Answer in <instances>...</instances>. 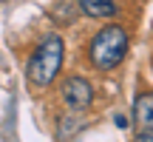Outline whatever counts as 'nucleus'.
<instances>
[{
  "label": "nucleus",
  "instance_id": "1",
  "mask_svg": "<svg viewBox=\"0 0 153 142\" xmlns=\"http://www.w3.org/2000/svg\"><path fill=\"white\" fill-rule=\"evenodd\" d=\"M128 54V31L119 23L102 26L91 40H88V63L97 71H114L122 66Z\"/></svg>",
  "mask_w": 153,
  "mask_h": 142
},
{
  "label": "nucleus",
  "instance_id": "2",
  "mask_svg": "<svg viewBox=\"0 0 153 142\" xmlns=\"http://www.w3.org/2000/svg\"><path fill=\"white\" fill-rule=\"evenodd\" d=\"M62 54H65V43L60 34H45L37 46H34L31 57L26 66V77L34 88H48L57 80L62 68Z\"/></svg>",
  "mask_w": 153,
  "mask_h": 142
},
{
  "label": "nucleus",
  "instance_id": "3",
  "mask_svg": "<svg viewBox=\"0 0 153 142\" xmlns=\"http://www.w3.org/2000/svg\"><path fill=\"white\" fill-rule=\"evenodd\" d=\"M60 99L71 111H85L94 102V85L79 74H71L60 82Z\"/></svg>",
  "mask_w": 153,
  "mask_h": 142
},
{
  "label": "nucleus",
  "instance_id": "4",
  "mask_svg": "<svg viewBox=\"0 0 153 142\" xmlns=\"http://www.w3.org/2000/svg\"><path fill=\"white\" fill-rule=\"evenodd\" d=\"M133 122L139 131L153 134V91H139L133 97Z\"/></svg>",
  "mask_w": 153,
  "mask_h": 142
},
{
  "label": "nucleus",
  "instance_id": "5",
  "mask_svg": "<svg viewBox=\"0 0 153 142\" xmlns=\"http://www.w3.org/2000/svg\"><path fill=\"white\" fill-rule=\"evenodd\" d=\"M82 14L94 17V20H108L116 14V0H76Z\"/></svg>",
  "mask_w": 153,
  "mask_h": 142
},
{
  "label": "nucleus",
  "instance_id": "6",
  "mask_svg": "<svg viewBox=\"0 0 153 142\" xmlns=\"http://www.w3.org/2000/svg\"><path fill=\"white\" fill-rule=\"evenodd\" d=\"M76 114H82V111H68V114H62L60 120H57V134H60V142H65L68 137H74V131L82 125V120Z\"/></svg>",
  "mask_w": 153,
  "mask_h": 142
},
{
  "label": "nucleus",
  "instance_id": "7",
  "mask_svg": "<svg viewBox=\"0 0 153 142\" xmlns=\"http://www.w3.org/2000/svg\"><path fill=\"white\" fill-rule=\"evenodd\" d=\"M133 142H153V134H148V131H139Z\"/></svg>",
  "mask_w": 153,
  "mask_h": 142
},
{
  "label": "nucleus",
  "instance_id": "8",
  "mask_svg": "<svg viewBox=\"0 0 153 142\" xmlns=\"http://www.w3.org/2000/svg\"><path fill=\"white\" fill-rule=\"evenodd\" d=\"M114 122H116V125H119V128H128V120H125V117H122V114H119V117H116V120H114Z\"/></svg>",
  "mask_w": 153,
  "mask_h": 142
},
{
  "label": "nucleus",
  "instance_id": "9",
  "mask_svg": "<svg viewBox=\"0 0 153 142\" xmlns=\"http://www.w3.org/2000/svg\"><path fill=\"white\" fill-rule=\"evenodd\" d=\"M0 3H3V0H0Z\"/></svg>",
  "mask_w": 153,
  "mask_h": 142
}]
</instances>
